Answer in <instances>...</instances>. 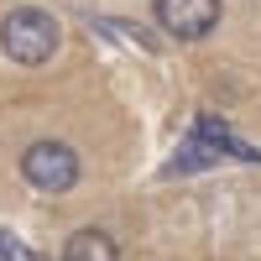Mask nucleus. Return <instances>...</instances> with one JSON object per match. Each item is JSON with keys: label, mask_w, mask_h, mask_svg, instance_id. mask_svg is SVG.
Returning <instances> with one entry per match:
<instances>
[{"label": "nucleus", "mask_w": 261, "mask_h": 261, "mask_svg": "<svg viewBox=\"0 0 261 261\" xmlns=\"http://www.w3.org/2000/svg\"><path fill=\"white\" fill-rule=\"evenodd\" d=\"M0 47H6L16 63L37 68V63H47L58 53V21L47 11H37V6H16L6 21H0Z\"/></svg>", "instance_id": "obj_1"}, {"label": "nucleus", "mask_w": 261, "mask_h": 261, "mask_svg": "<svg viewBox=\"0 0 261 261\" xmlns=\"http://www.w3.org/2000/svg\"><path fill=\"white\" fill-rule=\"evenodd\" d=\"M79 151L63 146V141H32L27 151H21V178H27L32 188L42 193H68L79 183Z\"/></svg>", "instance_id": "obj_2"}, {"label": "nucleus", "mask_w": 261, "mask_h": 261, "mask_svg": "<svg viewBox=\"0 0 261 261\" xmlns=\"http://www.w3.org/2000/svg\"><path fill=\"white\" fill-rule=\"evenodd\" d=\"M157 27L178 42H199L220 27V0H151Z\"/></svg>", "instance_id": "obj_3"}, {"label": "nucleus", "mask_w": 261, "mask_h": 261, "mask_svg": "<svg viewBox=\"0 0 261 261\" xmlns=\"http://www.w3.org/2000/svg\"><path fill=\"white\" fill-rule=\"evenodd\" d=\"M193 136H204L214 151H220V157H235V162H261V151H256V146H246L241 136H230V130L214 120V115H199V120H193Z\"/></svg>", "instance_id": "obj_4"}, {"label": "nucleus", "mask_w": 261, "mask_h": 261, "mask_svg": "<svg viewBox=\"0 0 261 261\" xmlns=\"http://www.w3.org/2000/svg\"><path fill=\"white\" fill-rule=\"evenodd\" d=\"M63 261H120V251L105 230H73L63 246Z\"/></svg>", "instance_id": "obj_5"}, {"label": "nucleus", "mask_w": 261, "mask_h": 261, "mask_svg": "<svg viewBox=\"0 0 261 261\" xmlns=\"http://www.w3.org/2000/svg\"><path fill=\"white\" fill-rule=\"evenodd\" d=\"M220 162V151H214L204 136H193V141H183L178 151H172V167L167 172H204V167H214Z\"/></svg>", "instance_id": "obj_6"}, {"label": "nucleus", "mask_w": 261, "mask_h": 261, "mask_svg": "<svg viewBox=\"0 0 261 261\" xmlns=\"http://www.w3.org/2000/svg\"><path fill=\"white\" fill-rule=\"evenodd\" d=\"M0 261H47L42 251H32L21 235H11V230H0Z\"/></svg>", "instance_id": "obj_7"}]
</instances>
